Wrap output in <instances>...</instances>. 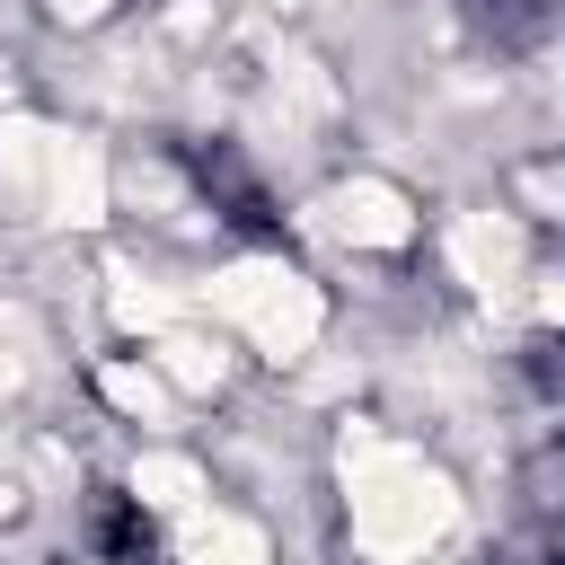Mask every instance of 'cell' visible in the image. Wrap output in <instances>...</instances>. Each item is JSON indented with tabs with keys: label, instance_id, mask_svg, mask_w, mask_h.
<instances>
[{
	"label": "cell",
	"instance_id": "1",
	"mask_svg": "<svg viewBox=\"0 0 565 565\" xmlns=\"http://www.w3.org/2000/svg\"><path fill=\"white\" fill-rule=\"evenodd\" d=\"M344 494H353V547H362L371 565H415V556L459 521L450 477L424 468V459L397 450V441H371V433L344 441Z\"/></svg>",
	"mask_w": 565,
	"mask_h": 565
},
{
	"label": "cell",
	"instance_id": "2",
	"mask_svg": "<svg viewBox=\"0 0 565 565\" xmlns=\"http://www.w3.org/2000/svg\"><path fill=\"white\" fill-rule=\"evenodd\" d=\"M212 309H221V318H238V327H247L274 362H300V353L318 344V327H327L318 282H300L291 265H265V256L230 265V274L212 282Z\"/></svg>",
	"mask_w": 565,
	"mask_h": 565
},
{
	"label": "cell",
	"instance_id": "3",
	"mask_svg": "<svg viewBox=\"0 0 565 565\" xmlns=\"http://www.w3.org/2000/svg\"><path fill=\"white\" fill-rule=\"evenodd\" d=\"M318 221H327L344 247H406V230H415L406 194H397V185H380V177H353V185H335V194L318 203Z\"/></svg>",
	"mask_w": 565,
	"mask_h": 565
},
{
	"label": "cell",
	"instance_id": "4",
	"mask_svg": "<svg viewBox=\"0 0 565 565\" xmlns=\"http://www.w3.org/2000/svg\"><path fill=\"white\" fill-rule=\"evenodd\" d=\"M450 265H459L477 291H503V282L521 274V230H512L503 212H459V221H450Z\"/></svg>",
	"mask_w": 565,
	"mask_h": 565
},
{
	"label": "cell",
	"instance_id": "5",
	"mask_svg": "<svg viewBox=\"0 0 565 565\" xmlns=\"http://www.w3.org/2000/svg\"><path fill=\"white\" fill-rule=\"evenodd\" d=\"M44 194H53V221H71V230L106 221V159H97V141H53Z\"/></svg>",
	"mask_w": 565,
	"mask_h": 565
},
{
	"label": "cell",
	"instance_id": "6",
	"mask_svg": "<svg viewBox=\"0 0 565 565\" xmlns=\"http://www.w3.org/2000/svg\"><path fill=\"white\" fill-rule=\"evenodd\" d=\"M185 565H265V530L230 512H185Z\"/></svg>",
	"mask_w": 565,
	"mask_h": 565
},
{
	"label": "cell",
	"instance_id": "7",
	"mask_svg": "<svg viewBox=\"0 0 565 565\" xmlns=\"http://www.w3.org/2000/svg\"><path fill=\"white\" fill-rule=\"evenodd\" d=\"M44 168H53V132L26 124V115H0V185L44 194Z\"/></svg>",
	"mask_w": 565,
	"mask_h": 565
},
{
	"label": "cell",
	"instance_id": "8",
	"mask_svg": "<svg viewBox=\"0 0 565 565\" xmlns=\"http://www.w3.org/2000/svg\"><path fill=\"white\" fill-rule=\"evenodd\" d=\"M132 494H141L150 512H194V503H203V477H194V459L159 450V459H141V468H132Z\"/></svg>",
	"mask_w": 565,
	"mask_h": 565
},
{
	"label": "cell",
	"instance_id": "9",
	"mask_svg": "<svg viewBox=\"0 0 565 565\" xmlns=\"http://www.w3.org/2000/svg\"><path fill=\"white\" fill-rule=\"evenodd\" d=\"M159 371L177 388H212L221 380V344L212 335H185V327H159Z\"/></svg>",
	"mask_w": 565,
	"mask_h": 565
},
{
	"label": "cell",
	"instance_id": "10",
	"mask_svg": "<svg viewBox=\"0 0 565 565\" xmlns=\"http://www.w3.org/2000/svg\"><path fill=\"white\" fill-rule=\"evenodd\" d=\"M97 388L124 406V415H159L168 406V388H159V371H141V362H106L97 371Z\"/></svg>",
	"mask_w": 565,
	"mask_h": 565
},
{
	"label": "cell",
	"instance_id": "11",
	"mask_svg": "<svg viewBox=\"0 0 565 565\" xmlns=\"http://www.w3.org/2000/svg\"><path fill=\"white\" fill-rule=\"evenodd\" d=\"M115 318H124V327H150V335H159V327L177 318V300H168V291H150V282H132V274H115Z\"/></svg>",
	"mask_w": 565,
	"mask_h": 565
},
{
	"label": "cell",
	"instance_id": "12",
	"mask_svg": "<svg viewBox=\"0 0 565 565\" xmlns=\"http://www.w3.org/2000/svg\"><path fill=\"white\" fill-rule=\"evenodd\" d=\"M53 9H62V18H97L106 0H53Z\"/></svg>",
	"mask_w": 565,
	"mask_h": 565
},
{
	"label": "cell",
	"instance_id": "13",
	"mask_svg": "<svg viewBox=\"0 0 565 565\" xmlns=\"http://www.w3.org/2000/svg\"><path fill=\"white\" fill-rule=\"evenodd\" d=\"M9 512H18V486H9V477H0V521H9Z\"/></svg>",
	"mask_w": 565,
	"mask_h": 565
}]
</instances>
